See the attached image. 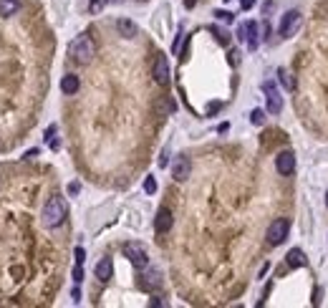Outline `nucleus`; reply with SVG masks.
Returning <instances> with one entry per match:
<instances>
[{
  "instance_id": "30",
  "label": "nucleus",
  "mask_w": 328,
  "mask_h": 308,
  "mask_svg": "<svg viewBox=\"0 0 328 308\" xmlns=\"http://www.w3.org/2000/svg\"><path fill=\"white\" fill-rule=\"evenodd\" d=\"M240 5H243V10H250L255 5V0H240Z\"/></svg>"
},
{
  "instance_id": "22",
  "label": "nucleus",
  "mask_w": 328,
  "mask_h": 308,
  "mask_svg": "<svg viewBox=\"0 0 328 308\" xmlns=\"http://www.w3.org/2000/svg\"><path fill=\"white\" fill-rule=\"evenodd\" d=\"M215 18L222 20V23H232V20H235V15L230 10H215Z\"/></svg>"
},
{
  "instance_id": "2",
  "label": "nucleus",
  "mask_w": 328,
  "mask_h": 308,
  "mask_svg": "<svg viewBox=\"0 0 328 308\" xmlns=\"http://www.w3.org/2000/svg\"><path fill=\"white\" fill-rule=\"evenodd\" d=\"M43 225L46 228H61L66 223V217H69V207H66V200L58 194H53L51 200L46 202V207H43Z\"/></svg>"
},
{
  "instance_id": "16",
  "label": "nucleus",
  "mask_w": 328,
  "mask_h": 308,
  "mask_svg": "<svg viewBox=\"0 0 328 308\" xmlns=\"http://www.w3.org/2000/svg\"><path fill=\"white\" fill-rule=\"evenodd\" d=\"M20 10V0H0V15L8 18V15H15Z\"/></svg>"
},
{
  "instance_id": "5",
  "label": "nucleus",
  "mask_w": 328,
  "mask_h": 308,
  "mask_svg": "<svg viewBox=\"0 0 328 308\" xmlns=\"http://www.w3.org/2000/svg\"><path fill=\"white\" fill-rule=\"evenodd\" d=\"M298 26H300V13L298 10H288L286 15L280 18V26H278V33L280 38H291L298 33Z\"/></svg>"
},
{
  "instance_id": "7",
  "label": "nucleus",
  "mask_w": 328,
  "mask_h": 308,
  "mask_svg": "<svg viewBox=\"0 0 328 308\" xmlns=\"http://www.w3.org/2000/svg\"><path fill=\"white\" fill-rule=\"evenodd\" d=\"M189 172H192V162H189V157H184V154L174 157V162H172V177H174V180H177V182L189 180Z\"/></svg>"
},
{
  "instance_id": "24",
  "label": "nucleus",
  "mask_w": 328,
  "mask_h": 308,
  "mask_svg": "<svg viewBox=\"0 0 328 308\" xmlns=\"http://www.w3.org/2000/svg\"><path fill=\"white\" fill-rule=\"evenodd\" d=\"M182 40H184V33H182V28H180L177 38H174V43H172V53H180V51H182Z\"/></svg>"
},
{
  "instance_id": "12",
  "label": "nucleus",
  "mask_w": 328,
  "mask_h": 308,
  "mask_svg": "<svg viewBox=\"0 0 328 308\" xmlns=\"http://www.w3.org/2000/svg\"><path fill=\"white\" fill-rule=\"evenodd\" d=\"M116 31H119V36H124V38H137V23L134 20H129V18H119L116 20Z\"/></svg>"
},
{
  "instance_id": "20",
  "label": "nucleus",
  "mask_w": 328,
  "mask_h": 308,
  "mask_svg": "<svg viewBox=\"0 0 328 308\" xmlns=\"http://www.w3.org/2000/svg\"><path fill=\"white\" fill-rule=\"evenodd\" d=\"M210 31L215 33V38H217V40H220V43H222V46H227V43H230V33H227V31H222V28H217V26H212Z\"/></svg>"
},
{
  "instance_id": "26",
  "label": "nucleus",
  "mask_w": 328,
  "mask_h": 308,
  "mask_svg": "<svg viewBox=\"0 0 328 308\" xmlns=\"http://www.w3.org/2000/svg\"><path fill=\"white\" fill-rule=\"evenodd\" d=\"M73 280H76V283H81V280H83V270H81L78 263H76V268H73Z\"/></svg>"
},
{
  "instance_id": "31",
  "label": "nucleus",
  "mask_w": 328,
  "mask_h": 308,
  "mask_svg": "<svg viewBox=\"0 0 328 308\" xmlns=\"http://www.w3.org/2000/svg\"><path fill=\"white\" fill-rule=\"evenodd\" d=\"M167 157H169V149L162 152V157H159V167H167Z\"/></svg>"
},
{
  "instance_id": "8",
  "label": "nucleus",
  "mask_w": 328,
  "mask_h": 308,
  "mask_svg": "<svg viewBox=\"0 0 328 308\" xmlns=\"http://www.w3.org/2000/svg\"><path fill=\"white\" fill-rule=\"evenodd\" d=\"M151 74H154V81H157L159 86H167V83H169V61H167V56L157 53V58H154V69H151Z\"/></svg>"
},
{
  "instance_id": "4",
  "label": "nucleus",
  "mask_w": 328,
  "mask_h": 308,
  "mask_svg": "<svg viewBox=\"0 0 328 308\" xmlns=\"http://www.w3.org/2000/svg\"><path fill=\"white\" fill-rule=\"evenodd\" d=\"M124 255L129 258L131 266L139 268V270L149 266V255H146V250H144L142 243H126V245H124Z\"/></svg>"
},
{
  "instance_id": "18",
  "label": "nucleus",
  "mask_w": 328,
  "mask_h": 308,
  "mask_svg": "<svg viewBox=\"0 0 328 308\" xmlns=\"http://www.w3.org/2000/svg\"><path fill=\"white\" fill-rule=\"evenodd\" d=\"M278 78H280V83H283V86H286V89H288V91H293V89H295V78L291 76V71H286V69H280V71H278Z\"/></svg>"
},
{
  "instance_id": "13",
  "label": "nucleus",
  "mask_w": 328,
  "mask_h": 308,
  "mask_svg": "<svg viewBox=\"0 0 328 308\" xmlns=\"http://www.w3.org/2000/svg\"><path fill=\"white\" fill-rule=\"evenodd\" d=\"M78 86H81V81H78L76 74H66V76L61 78V91L69 94V96H73V94L78 91Z\"/></svg>"
},
{
  "instance_id": "33",
  "label": "nucleus",
  "mask_w": 328,
  "mask_h": 308,
  "mask_svg": "<svg viewBox=\"0 0 328 308\" xmlns=\"http://www.w3.org/2000/svg\"><path fill=\"white\" fill-rule=\"evenodd\" d=\"M184 5H187V8H192V5H194V0H184Z\"/></svg>"
},
{
  "instance_id": "34",
  "label": "nucleus",
  "mask_w": 328,
  "mask_h": 308,
  "mask_svg": "<svg viewBox=\"0 0 328 308\" xmlns=\"http://www.w3.org/2000/svg\"><path fill=\"white\" fill-rule=\"evenodd\" d=\"M326 205H328V192H326Z\"/></svg>"
},
{
  "instance_id": "29",
  "label": "nucleus",
  "mask_w": 328,
  "mask_h": 308,
  "mask_svg": "<svg viewBox=\"0 0 328 308\" xmlns=\"http://www.w3.org/2000/svg\"><path fill=\"white\" fill-rule=\"evenodd\" d=\"M69 192H71V194H78V192H81V185H78V182H71V185H69Z\"/></svg>"
},
{
  "instance_id": "9",
  "label": "nucleus",
  "mask_w": 328,
  "mask_h": 308,
  "mask_svg": "<svg viewBox=\"0 0 328 308\" xmlns=\"http://www.w3.org/2000/svg\"><path fill=\"white\" fill-rule=\"evenodd\" d=\"M275 169H278V174H283V177L293 174V169H295V154L293 152H280L275 157Z\"/></svg>"
},
{
  "instance_id": "27",
  "label": "nucleus",
  "mask_w": 328,
  "mask_h": 308,
  "mask_svg": "<svg viewBox=\"0 0 328 308\" xmlns=\"http://www.w3.org/2000/svg\"><path fill=\"white\" fill-rule=\"evenodd\" d=\"M245 33H248V23H243L237 28V40H245Z\"/></svg>"
},
{
  "instance_id": "19",
  "label": "nucleus",
  "mask_w": 328,
  "mask_h": 308,
  "mask_svg": "<svg viewBox=\"0 0 328 308\" xmlns=\"http://www.w3.org/2000/svg\"><path fill=\"white\" fill-rule=\"evenodd\" d=\"M250 121L255 126H262V124H265V112H262V109H253V112H250Z\"/></svg>"
},
{
  "instance_id": "10",
  "label": "nucleus",
  "mask_w": 328,
  "mask_h": 308,
  "mask_svg": "<svg viewBox=\"0 0 328 308\" xmlns=\"http://www.w3.org/2000/svg\"><path fill=\"white\" fill-rule=\"evenodd\" d=\"M172 225H174V217H172L169 207H162V210L157 212V217H154V230H157L159 235H164V232L172 230Z\"/></svg>"
},
{
  "instance_id": "35",
  "label": "nucleus",
  "mask_w": 328,
  "mask_h": 308,
  "mask_svg": "<svg viewBox=\"0 0 328 308\" xmlns=\"http://www.w3.org/2000/svg\"><path fill=\"white\" fill-rule=\"evenodd\" d=\"M227 3H230V0H227Z\"/></svg>"
},
{
  "instance_id": "23",
  "label": "nucleus",
  "mask_w": 328,
  "mask_h": 308,
  "mask_svg": "<svg viewBox=\"0 0 328 308\" xmlns=\"http://www.w3.org/2000/svg\"><path fill=\"white\" fill-rule=\"evenodd\" d=\"M144 192H146V194H154V192H157V180H154V177H146V180H144Z\"/></svg>"
},
{
  "instance_id": "6",
  "label": "nucleus",
  "mask_w": 328,
  "mask_h": 308,
  "mask_svg": "<svg viewBox=\"0 0 328 308\" xmlns=\"http://www.w3.org/2000/svg\"><path fill=\"white\" fill-rule=\"evenodd\" d=\"M262 94H265V99H268V112H270V114H280V109H283V96H280V91H278V86H275L273 81H265V83H262Z\"/></svg>"
},
{
  "instance_id": "21",
  "label": "nucleus",
  "mask_w": 328,
  "mask_h": 308,
  "mask_svg": "<svg viewBox=\"0 0 328 308\" xmlns=\"http://www.w3.org/2000/svg\"><path fill=\"white\" fill-rule=\"evenodd\" d=\"M106 5H109V0H91V3H89V13L91 15H99Z\"/></svg>"
},
{
  "instance_id": "17",
  "label": "nucleus",
  "mask_w": 328,
  "mask_h": 308,
  "mask_svg": "<svg viewBox=\"0 0 328 308\" xmlns=\"http://www.w3.org/2000/svg\"><path fill=\"white\" fill-rule=\"evenodd\" d=\"M139 285H142V288H144V291H149V288H154V285H159V275H157V273H146V275H142Z\"/></svg>"
},
{
  "instance_id": "14",
  "label": "nucleus",
  "mask_w": 328,
  "mask_h": 308,
  "mask_svg": "<svg viewBox=\"0 0 328 308\" xmlns=\"http://www.w3.org/2000/svg\"><path fill=\"white\" fill-rule=\"evenodd\" d=\"M286 260H288L291 268H305V266H308V258H305V253L298 250V248H293V250L286 255Z\"/></svg>"
},
{
  "instance_id": "15",
  "label": "nucleus",
  "mask_w": 328,
  "mask_h": 308,
  "mask_svg": "<svg viewBox=\"0 0 328 308\" xmlns=\"http://www.w3.org/2000/svg\"><path fill=\"white\" fill-rule=\"evenodd\" d=\"M111 270H114L111 258H101V260H99V266H96V278H99L101 283H106L109 278H111Z\"/></svg>"
},
{
  "instance_id": "11",
  "label": "nucleus",
  "mask_w": 328,
  "mask_h": 308,
  "mask_svg": "<svg viewBox=\"0 0 328 308\" xmlns=\"http://www.w3.org/2000/svg\"><path fill=\"white\" fill-rule=\"evenodd\" d=\"M245 40H248V48H250V51H255V48L260 46L262 36H260V26L255 23V20H248V33H245Z\"/></svg>"
},
{
  "instance_id": "1",
  "label": "nucleus",
  "mask_w": 328,
  "mask_h": 308,
  "mask_svg": "<svg viewBox=\"0 0 328 308\" xmlns=\"http://www.w3.org/2000/svg\"><path fill=\"white\" fill-rule=\"evenodd\" d=\"M69 56H71L76 63H81V66L91 63V58L96 56V43H94V38H91L89 33L76 36V38L69 43Z\"/></svg>"
},
{
  "instance_id": "32",
  "label": "nucleus",
  "mask_w": 328,
  "mask_h": 308,
  "mask_svg": "<svg viewBox=\"0 0 328 308\" xmlns=\"http://www.w3.org/2000/svg\"><path fill=\"white\" fill-rule=\"evenodd\" d=\"M71 296H73V301H76V303L81 301V291H78V288H73V293H71Z\"/></svg>"
},
{
  "instance_id": "28",
  "label": "nucleus",
  "mask_w": 328,
  "mask_h": 308,
  "mask_svg": "<svg viewBox=\"0 0 328 308\" xmlns=\"http://www.w3.org/2000/svg\"><path fill=\"white\" fill-rule=\"evenodd\" d=\"M220 106H222L220 101H215V104H210V106H207V114H215V112H220Z\"/></svg>"
},
{
  "instance_id": "25",
  "label": "nucleus",
  "mask_w": 328,
  "mask_h": 308,
  "mask_svg": "<svg viewBox=\"0 0 328 308\" xmlns=\"http://www.w3.org/2000/svg\"><path fill=\"white\" fill-rule=\"evenodd\" d=\"M73 255H76V263H78V266H83V260H86V250H83V248H76V253H73Z\"/></svg>"
},
{
  "instance_id": "3",
  "label": "nucleus",
  "mask_w": 328,
  "mask_h": 308,
  "mask_svg": "<svg viewBox=\"0 0 328 308\" xmlns=\"http://www.w3.org/2000/svg\"><path fill=\"white\" fill-rule=\"evenodd\" d=\"M288 230H291V223H288L286 217H278V220H273V223L268 225V232H265L268 243H270V245H280V243H286Z\"/></svg>"
}]
</instances>
